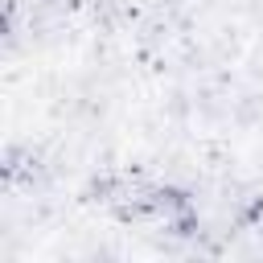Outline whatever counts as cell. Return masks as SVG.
<instances>
[{
    "mask_svg": "<svg viewBox=\"0 0 263 263\" xmlns=\"http://www.w3.org/2000/svg\"><path fill=\"white\" fill-rule=\"evenodd\" d=\"M0 173H4V185H25V181H33V152H25V148L12 144V148L4 152Z\"/></svg>",
    "mask_w": 263,
    "mask_h": 263,
    "instance_id": "cell-1",
    "label": "cell"
},
{
    "mask_svg": "<svg viewBox=\"0 0 263 263\" xmlns=\"http://www.w3.org/2000/svg\"><path fill=\"white\" fill-rule=\"evenodd\" d=\"M197 205H189V210H181V214H173V218H164V230L173 234V238H193L197 234Z\"/></svg>",
    "mask_w": 263,
    "mask_h": 263,
    "instance_id": "cell-2",
    "label": "cell"
}]
</instances>
